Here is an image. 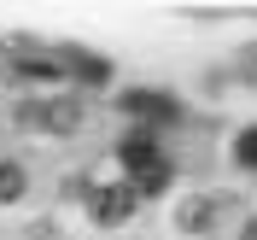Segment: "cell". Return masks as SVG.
<instances>
[{
  "mask_svg": "<svg viewBox=\"0 0 257 240\" xmlns=\"http://www.w3.org/2000/svg\"><path fill=\"white\" fill-rule=\"evenodd\" d=\"M123 170H128V193H164V182H170V164H164V152L152 141H123Z\"/></svg>",
  "mask_w": 257,
  "mask_h": 240,
  "instance_id": "obj_1",
  "label": "cell"
},
{
  "mask_svg": "<svg viewBox=\"0 0 257 240\" xmlns=\"http://www.w3.org/2000/svg\"><path fill=\"white\" fill-rule=\"evenodd\" d=\"M18 123L41 129V135H70V129L82 123V106L76 100H24V106H18Z\"/></svg>",
  "mask_w": 257,
  "mask_h": 240,
  "instance_id": "obj_2",
  "label": "cell"
},
{
  "mask_svg": "<svg viewBox=\"0 0 257 240\" xmlns=\"http://www.w3.org/2000/svg\"><path fill=\"white\" fill-rule=\"evenodd\" d=\"M128 211H135V193L117 188V182H111V188H94V193H88V217H94V223H105V228L123 223Z\"/></svg>",
  "mask_w": 257,
  "mask_h": 240,
  "instance_id": "obj_3",
  "label": "cell"
},
{
  "mask_svg": "<svg viewBox=\"0 0 257 240\" xmlns=\"http://www.w3.org/2000/svg\"><path fill=\"white\" fill-rule=\"evenodd\" d=\"M123 112H128V117H146V123H176L181 106H176V100H164V94H123Z\"/></svg>",
  "mask_w": 257,
  "mask_h": 240,
  "instance_id": "obj_4",
  "label": "cell"
},
{
  "mask_svg": "<svg viewBox=\"0 0 257 240\" xmlns=\"http://www.w3.org/2000/svg\"><path fill=\"white\" fill-rule=\"evenodd\" d=\"M12 70H18V76H41V82H59L64 59H41V53H18V59H12Z\"/></svg>",
  "mask_w": 257,
  "mask_h": 240,
  "instance_id": "obj_5",
  "label": "cell"
},
{
  "mask_svg": "<svg viewBox=\"0 0 257 240\" xmlns=\"http://www.w3.org/2000/svg\"><path fill=\"white\" fill-rule=\"evenodd\" d=\"M64 64H70L82 82H105V76H111V64H105V59H94V53H70Z\"/></svg>",
  "mask_w": 257,
  "mask_h": 240,
  "instance_id": "obj_6",
  "label": "cell"
},
{
  "mask_svg": "<svg viewBox=\"0 0 257 240\" xmlns=\"http://www.w3.org/2000/svg\"><path fill=\"white\" fill-rule=\"evenodd\" d=\"M18 193H24V170H18V164H6V158H0V205H12Z\"/></svg>",
  "mask_w": 257,
  "mask_h": 240,
  "instance_id": "obj_7",
  "label": "cell"
},
{
  "mask_svg": "<svg viewBox=\"0 0 257 240\" xmlns=\"http://www.w3.org/2000/svg\"><path fill=\"white\" fill-rule=\"evenodd\" d=\"M234 152H240V164H257V129H245V135H240V146H234Z\"/></svg>",
  "mask_w": 257,
  "mask_h": 240,
  "instance_id": "obj_8",
  "label": "cell"
},
{
  "mask_svg": "<svg viewBox=\"0 0 257 240\" xmlns=\"http://www.w3.org/2000/svg\"><path fill=\"white\" fill-rule=\"evenodd\" d=\"M240 240H257V217H251V223H245V234H240Z\"/></svg>",
  "mask_w": 257,
  "mask_h": 240,
  "instance_id": "obj_9",
  "label": "cell"
}]
</instances>
